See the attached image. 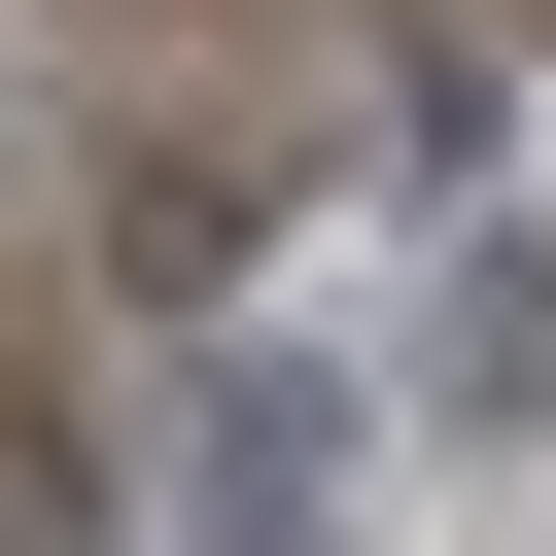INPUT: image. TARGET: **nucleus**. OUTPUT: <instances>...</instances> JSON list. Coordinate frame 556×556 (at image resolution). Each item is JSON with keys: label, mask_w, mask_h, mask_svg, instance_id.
I'll return each instance as SVG.
<instances>
[{"label": "nucleus", "mask_w": 556, "mask_h": 556, "mask_svg": "<svg viewBox=\"0 0 556 556\" xmlns=\"http://www.w3.org/2000/svg\"><path fill=\"white\" fill-rule=\"evenodd\" d=\"M348 486H382V348H243V382H208V521H174V556H348Z\"/></svg>", "instance_id": "1"}, {"label": "nucleus", "mask_w": 556, "mask_h": 556, "mask_svg": "<svg viewBox=\"0 0 556 556\" xmlns=\"http://www.w3.org/2000/svg\"><path fill=\"white\" fill-rule=\"evenodd\" d=\"M521 382H556V278L452 243V278H417V417H521Z\"/></svg>", "instance_id": "2"}]
</instances>
